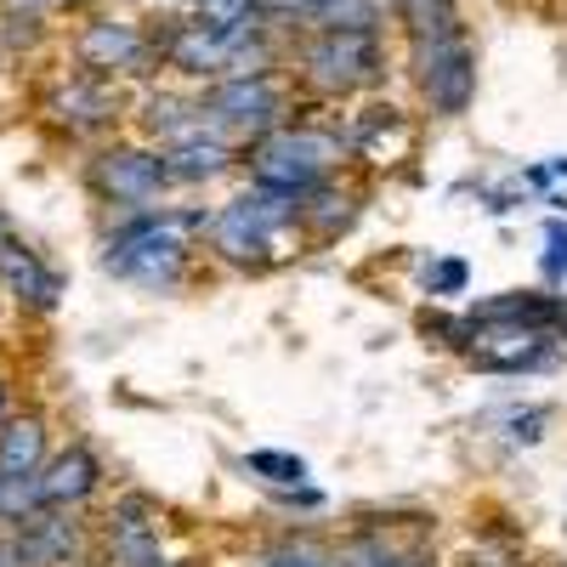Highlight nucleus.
<instances>
[{"instance_id":"4468645a","label":"nucleus","mask_w":567,"mask_h":567,"mask_svg":"<svg viewBox=\"0 0 567 567\" xmlns=\"http://www.w3.org/2000/svg\"><path fill=\"white\" fill-rule=\"evenodd\" d=\"M45 460H52V425L40 409L0 420V477H40Z\"/></svg>"},{"instance_id":"1a4fd4ad","label":"nucleus","mask_w":567,"mask_h":567,"mask_svg":"<svg viewBox=\"0 0 567 567\" xmlns=\"http://www.w3.org/2000/svg\"><path fill=\"white\" fill-rule=\"evenodd\" d=\"M125 114V97H120V80H103V74H85L74 69L69 80H58L45 91V120L69 136H103L114 131Z\"/></svg>"},{"instance_id":"f3484780","label":"nucleus","mask_w":567,"mask_h":567,"mask_svg":"<svg viewBox=\"0 0 567 567\" xmlns=\"http://www.w3.org/2000/svg\"><path fill=\"white\" fill-rule=\"evenodd\" d=\"M398 18H403L409 45H420V40H437V34H460V29H465L454 0H403Z\"/></svg>"},{"instance_id":"4be33fe9","label":"nucleus","mask_w":567,"mask_h":567,"mask_svg":"<svg viewBox=\"0 0 567 567\" xmlns=\"http://www.w3.org/2000/svg\"><path fill=\"white\" fill-rule=\"evenodd\" d=\"M142 528H159V499L148 494H120L109 511V534H142Z\"/></svg>"},{"instance_id":"473e14b6","label":"nucleus","mask_w":567,"mask_h":567,"mask_svg":"<svg viewBox=\"0 0 567 567\" xmlns=\"http://www.w3.org/2000/svg\"><path fill=\"white\" fill-rule=\"evenodd\" d=\"M58 7H85V0H58Z\"/></svg>"},{"instance_id":"c85d7f7f","label":"nucleus","mask_w":567,"mask_h":567,"mask_svg":"<svg viewBox=\"0 0 567 567\" xmlns=\"http://www.w3.org/2000/svg\"><path fill=\"white\" fill-rule=\"evenodd\" d=\"M386 567H437V556H432V550H420V545H403Z\"/></svg>"},{"instance_id":"0eeeda50","label":"nucleus","mask_w":567,"mask_h":567,"mask_svg":"<svg viewBox=\"0 0 567 567\" xmlns=\"http://www.w3.org/2000/svg\"><path fill=\"white\" fill-rule=\"evenodd\" d=\"M85 187H91V194H97L114 216H125V210L159 205V194H165L171 182H165L159 148H148V142H109V148L91 154Z\"/></svg>"},{"instance_id":"7ed1b4c3","label":"nucleus","mask_w":567,"mask_h":567,"mask_svg":"<svg viewBox=\"0 0 567 567\" xmlns=\"http://www.w3.org/2000/svg\"><path fill=\"white\" fill-rule=\"evenodd\" d=\"M290 69L312 97H363L392 74L386 29H307L301 40H290Z\"/></svg>"},{"instance_id":"39448f33","label":"nucleus","mask_w":567,"mask_h":567,"mask_svg":"<svg viewBox=\"0 0 567 567\" xmlns=\"http://www.w3.org/2000/svg\"><path fill=\"white\" fill-rule=\"evenodd\" d=\"M205 103V125L227 142H239V148H250V142H261L267 131L290 125V85H284L278 74H227V80H210L199 91Z\"/></svg>"},{"instance_id":"393cba45","label":"nucleus","mask_w":567,"mask_h":567,"mask_svg":"<svg viewBox=\"0 0 567 567\" xmlns=\"http://www.w3.org/2000/svg\"><path fill=\"white\" fill-rule=\"evenodd\" d=\"M318 7H323V0H261V12H267V23H272L278 34H284V29H307Z\"/></svg>"},{"instance_id":"6ab92c4d","label":"nucleus","mask_w":567,"mask_h":567,"mask_svg":"<svg viewBox=\"0 0 567 567\" xmlns=\"http://www.w3.org/2000/svg\"><path fill=\"white\" fill-rule=\"evenodd\" d=\"M109 567H171L159 528H142V534H109Z\"/></svg>"},{"instance_id":"72a5a7b5","label":"nucleus","mask_w":567,"mask_h":567,"mask_svg":"<svg viewBox=\"0 0 567 567\" xmlns=\"http://www.w3.org/2000/svg\"><path fill=\"white\" fill-rule=\"evenodd\" d=\"M165 7H176V0H165Z\"/></svg>"},{"instance_id":"b1692460","label":"nucleus","mask_w":567,"mask_h":567,"mask_svg":"<svg viewBox=\"0 0 567 567\" xmlns=\"http://www.w3.org/2000/svg\"><path fill=\"white\" fill-rule=\"evenodd\" d=\"M465 284H471V267L460 256H443V261L425 267V296H460Z\"/></svg>"},{"instance_id":"6e6552de","label":"nucleus","mask_w":567,"mask_h":567,"mask_svg":"<svg viewBox=\"0 0 567 567\" xmlns=\"http://www.w3.org/2000/svg\"><path fill=\"white\" fill-rule=\"evenodd\" d=\"M74 58L85 74H103V80H125V74H148L159 69V40L154 29H142L136 18L120 12H97L74 29Z\"/></svg>"},{"instance_id":"5701e85b","label":"nucleus","mask_w":567,"mask_h":567,"mask_svg":"<svg viewBox=\"0 0 567 567\" xmlns=\"http://www.w3.org/2000/svg\"><path fill=\"white\" fill-rule=\"evenodd\" d=\"M261 567H336V550H323L318 539H278Z\"/></svg>"},{"instance_id":"9b49d317","label":"nucleus","mask_w":567,"mask_h":567,"mask_svg":"<svg viewBox=\"0 0 567 567\" xmlns=\"http://www.w3.org/2000/svg\"><path fill=\"white\" fill-rule=\"evenodd\" d=\"M159 159H165V182L171 187H210V182L239 171V142H227V136H216L205 125L194 136L171 142V148H159Z\"/></svg>"},{"instance_id":"a878e982","label":"nucleus","mask_w":567,"mask_h":567,"mask_svg":"<svg viewBox=\"0 0 567 567\" xmlns=\"http://www.w3.org/2000/svg\"><path fill=\"white\" fill-rule=\"evenodd\" d=\"M40 29H45V18H18V12H0V40H7L12 52H18V45H34V40H40Z\"/></svg>"},{"instance_id":"20e7f679","label":"nucleus","mask_w":567,"mask_h":567,"mask_svg":"<svg viewBox=\"0 0 567 567\" xmlns=\"http://www.w3.org/2000/svg\"><path fill=\"white\" fill-rule=\"evenodd\" d=\"M352 159L347 148V131L341 125H312V120H290L267 131L261 142H250V182H267L278 194H312L329 176H341Z\"/></svg>"},{"instance_id":"f257e3e1","label":"nucleus","mask_w":567,"mask_h":567,"mask_svg":"<svg viewBox=\"0 0 567 567\" xmlns=\"http://www.w3.org/2000/svg\"><path fill=\"white\" fill-rule=\"evenodd\" d=\"M205 221L210 210H182V205H148L114 216L103 239V272L125 278L136 290L171 296L194 272V256L205 250Z\"/></svg>"},{"instance_id":"aec40b11","label":"nucleus","mask_w":567,"mask_h":567,"mask_svg":"<svg viewBox=\"0 0 567 567\" xmlns=\"http://www.w3.org/2000/svg\"><path fill=\"white\" fill-rule=\"evenodd\" d=\"M34 511H45L40 505V483L34 477H0V528H23Z\"/></svg>"},{"instance_id":"9d476101","label":"nucleus","mask_w":567,"mask_h":567,"mask_svg":"<svg viewBox=\"0 0 567 567\" xmlns=\"http://www.w3.org/2000/svg\"><path fill=\"white\" fill-rule=\"evenodd\" d=\"M7 539L18 567H74L85 556V528L74 523V511H34Z\"/></svg>"},{"instance_id":"f03ea898","label":"nucleus","mask_w":567,"mask_h":567,"mask_svg":"<svg viewBox=\"0 0 567 567\" xmlns=\"http://www.w3.org/2000/svg\"><path fill=\"white\" fill-rule=\"evenodd\" d=\"M205 250L233 267V272H267L278 261H290L307 250L301 233V199L278 194L267 182H250L239 194H227L210 221H205Z\"/></svg>"},{"instance_id":"bb28decb","label":"nucleus","mask_w":567,"mask_h":567,"mask_svg":"<svg viewBox=\"0 0 567 567\" xmlns=\"http://www.w3.org/2000/svg\"><path fill=\"white\" fill-rule=\"evenodd\" d=\"M545 272L561 278L567 272V239H561V227H550V256H545Z\"/></svg>"},{"instance_id":"ddd939ff","label":"nucleus","mask_w":567,"mask_h":567,"mask_svg":"<svg viewBox=\"0 0 567 567\" xmlns=\"http://www.w3.org/2000/svg\"><path fill=\"white\" fill-rule=\"evenodd\" d=\"M40 505L45 511H80L91 494L103 488V460L91 454L85 443H69V449H58L52 460H45V471H40Z\"/></svg>"},{"instance_id":"423d86ee","label":"nucleus","mask_w":567,"mask_h":567,"mask_svg":"<svg viewBox=\"0 0 567 567\" xmlns=\"http://www.w3.org/2000/svg\"><path fill=\"white\" fill-rule=\"evenodd\" d=\"M409 63H414L420 103L437 120H460L471 103H477V45H471L465 29L409 45Z\"/></svg>"},{"instance_id":"2eb2a0df","label":"nucleus","mask_w":567,"mask_h":567,"mask_svg":"<svg viewBox=\"0 0 567 567\" xmlns=\"http://www.w3.org/2000/svg\"><path fill=\"white\" fill-rule=\"evenodd\" d=\"M358 205H363V194L352 182H341V176H329L323 187L301 194V233H307V245H336L341 233L358 221Z\"/></svg>"},{"instance_id":"7c9ffc66","label":"nucleus","mask_w":567,"mask_h":567,"mask_svg":"<svg viewBox=\"0 0 567 567\" xmlns=\"http://www.w3.org/2000/svg\"><path fill=\"white\" fill-rule=\"evenodd\" d=\"M0 567H18V556H12V539H0Z\"/></svg>"},{"instance_id":"dca6fc26","label":"nucleus","mask_w":567,"mask_h":567,"mask_svg":"<svg viewBox=\"0 0 567 567\" xmlns=\"http://www.w3.org/2000/svg\"><path fill=\"white\" fill-rule=\"evenodd\" d=\"M136 120H142V136H154L159 148H171V142L205 131V103H199V91H148Z\"/></svg>"},{"instance_id":"2f4dec72","label":"nucleus","mask_w":567,"mask_h":567,"mask_svg":"<svg viewBox=\"0 0 567 567\" xmlns=\"http://www.w3.org/2000/svg\"><path fill=\"white\" fill-rule=\"evenodd\" d=\"M7 233H12V221H7V210H0V239H7Z\"/></svg>"},{"instance_id":"412c9836","label":"nucleus","mask_w":567,"mask_h":567,"mask_svg":"<svg viewBox=\"0 0 567 567\" xmlns=\"http://www.w3.org/2000/svg\"><path fill=\"white\" fill-rule=\"evenodd\" d=\"M245 465L256 471L261 483H272V488H290V483L301 488V483H307V460H296V454H278V449H256Z\"/></svg>"},{"instance_id":"c756f323","label":"nucleus","mask_w":567,"mask_h":567,"mask_svg":"<svg viewBox=\"0 0 567 567\" xmlns=\"http://www.w3.org/2000/svg\"><path fill=\"white\" fill-rule=\"evenodd\" d=\"M12 414V374H0V420Z\"/></svg>"},{"instance_id":"cd10ccee","label":"nucleus","mask_w":567,"mask_h":567,"mask_svg":"<svg viewBox=\"0 0 567 567\" xmlns=\"http://www.w3.org/2000/svg\"><path fill=\"white\" fill-rule=\"evenodd\" d=\"M58 0H0V12H18V18H45Z\"/></svg>"},{"instance_id":"f8f14e48","label":"nucleus","mask_w":567,"mask_h":567,"mask_svg":"<svg viewBox=\"0 0 567 567\" xmlns=\"http://www.w3.org/2000/svg\"><path fill=\"white\" fill-rule=\"evenodd\" d=\"M0 290H7L18 307L52 312L63 301V278L34 245H23L18 233H7V239H0Z\"/></svg>"},{"instance_id":"a211bd4d","label":"nucleus","mask_w":567,"mask_h":567,"mask_svg":"<svg viewBox=\"0 0 567 567\" xmlns=\"http://www.w3.org/2000/svg\"><path fill=\"white\" fill-rule=\"evenodd\" d=\"M307 29H386V18H381V0H323Z\"/></svg>"}]
</instances>
